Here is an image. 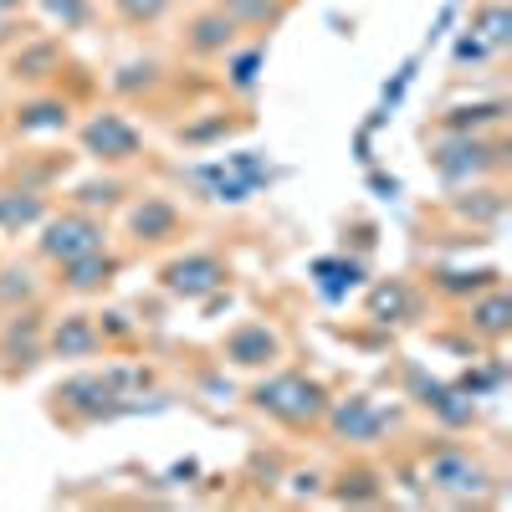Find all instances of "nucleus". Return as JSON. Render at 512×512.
I'll use <instances>...</instances> for the list:
<instances>
[{
  "mask_svg": "<svg viewBox=\"0 0 512 512\" xmlns=\"http://www.w3.org/2000/svg\"><path fill=\"white\" fill-rule=\"evenodd\" d=\"M251 405L292 425V431H308V425H323V410H328V390L313 379V374H297V369H282L272 379H262L251 390Z\"/></svg>",
  "mask_w": 512,
  "mask_h": 512,
  "instance_id": "1",
  "label": "nucleus"
},
{
  "mask_svg": "<svg viewBox=\"0 0 512 512\" xmlns=\"http://www.w3.org/2000/svg\"><path fill=\"white\" fill-rule=\"evenodd\" d=\"M502 159H507V149L497 139H482V134H451V128H446V139L431 144V169L451 190L492 175V169H502Z\"/></svg>",
  "mask_w": 512,
  "mask_h": 512,
  "instance_id": "2",
  "label": "nucleus"
},
{
  "mask_svg": "<svg viewBox=\"0 0 512 512\" xmlns=\"http://www.w3.org/2000/svg\"><path fill=\"white\" fill-rule=\"evenodd\" d=\"M425 482H431V492H441V497H451V502H477V497H487L492 472H487L472 451L436 446V451H425Z\"/></svg>",
  "mask_w": 512,
  "mask_h": 512,
  "instance_id": "3",
  "label": "nucleus"
},
{
  "mask_svg": "<svg viewBox=\"0 0 512 512\" xmlns=\"http://www.w3.org/2000/svg\"><path fill=\"white\" fill-rule=\"evenodd\" d=\"M36 246H41V256L47 262H72V256H88V251H98V246H108V226L93 216V210H62V216H47L41 221V236H36Z\"/></svg>",
  "mask_w": 512,
  "mask_h": 512,
  "instance_id": "4",
  "label": "nucleus"
},
{
  "mask_svg": "<svg viewBox=\"0 0 512 512\" xmlns=\"http://www.w3.org/2000/svg\"><path fill=\"white\" fill-rule=\"evenodd\" d=\"M226 277H231V267L216 251H185V256L159 267V287L169 297H180V303H205V297H216L226 287Z\"/></svg>",
  "mask_w": 512,
  "mask_h": 512,
  "instance_id": "5",
  "label": "nucleus"
},
{
  "mask_svg": "<svg viewBox=\"0 0 512 512\" xmlns=\"http://www.w3.org/2000/svg\"><path fill=\"white\" fill-rule=\"evenodd\" d=\"M77 144L82 154H93L98 164H128L144 154V134L123 113H93L88 123L77 128Z\"/></svg>",
  "mask_w": 512,
  "mask_h": 512,
  "instance_id": "6",
  "label": "nucleus"
},
{
  "mask_svg": "<svg viewBox=\"0 0 512 512\" xmlns=\"http://www.w3.org/2000/svg\"><path fill=\"white\" fill-rule=\"evenodd\" d=\"M323 420H328V431H333L338 441H354V446H369V441H379V436L395 425V415H390V410H379V405H374V400H364V395H349V400H328Z\"/></svg>",
  "mask_w": 512,
  "mask_h": 512,
  "instance_id": "7",
  "label": "nucleus"
},
{
  "mask_svg": "<svg viewBox=\"0 0 512 512\" xmlns=\"http://www.w3.org/2000/svg\"><path fill=\"white\" fill-rule=\"evenodd\" d=\"M123 384H118V374H77V379H67V384H57V405L62 410H72L77 420H108V415H118V395Z\"/></svg>",
  "mask_w": 512,
  "mask_h": 512,
  "instance_id": "8",
  "label": "nucleus"
},
{
  "mask_svg": "<svg viewBox=\"0 0 512 512\" xmlns=\"http://www.w3.org/2000/svg\"><path fill=\"white\" fill-rule=\"evenodd\" d=\"M180 205L169 195H144L139 205H128V236H134L139 246H164L180 236Z\"/></svg>",
  "mask_w": 512,
  "mask_h": 512,
  "instance_id": "9",
  "label": "nucleus"
},
{
  "mask_svg": "<svg viewBox=\"0 0 512 512\" xmlns=\"http://www.w3.org/2000/svg\"><path fill=\"white\" fill-rule=\"evenodd\" d=\"M221 354H226V364H236V369H272L277 354H282V338H277L267 323H236V328L226 333Z\"/></svg>",
  "mask_w": 512,
  "mask_h": 512,
  "instance_id": "10",
  "label": "nucleus"
},
{
  "mask_svg": "<svg viewBox=\"0 0 512 512\" xmlns=\"http://www.w3.org/2000/svg\"><path fill=\"white\" fill-rule=\"evenodd\" d=\"M103 349V333L93 313H62L47 333V354L52 359H93Z\"/></svg>",
  "mask_w": 512,
  "mask_h": 512,
  "instance_id": "11",
  "label": "nucleus"
},
{
  "mask_svg": "<svg viewBox=\"0 0 512 512\" xmlns=\"http://www.w3.org/2000/svg\"><path fill=\"white\" fill-rule=\"evenodd\" d=\"M236 21L221 11V6H210V11H200L190 26H185V52L190 57H226L231 47H236Z\"/></svg>",
  "mask_w": 512,
  "mask_h": 512,
  "instance_id": "12",
  "label": "nucleus"
},
{
  "mask_svg": "<svg viewBox=\"0 0 512 512\" xmlns=\"http://www.w3.org/2000/svg\"><path fill=\"white\" fill-rule=\"evenodd\" d=\"M113 272H118V256L108 251V246H98V251H88V256H72V262H62V287L67 292H77V297H93V292H103L108 282H113Z\"/></svg>",
  "mask_w": 512,
  "mask_h": 512,
  "instance_id": "13",
  "label": "nucleus"
},
{
  "mask_svg": "<svg viewBox=\"0 0 512 512\" xmlns=\"http://www.w3.org/2000/svg\"><path fill=\"white\" fill-rule=\"evenodd\" d=\"M466 328L482 333V338H507L512 333V297L497 287H482L472 303H466Z\"/></svg>",
  "mask_w": 512,
  "mask_h": 512,
  "instance_id": "14",
  "label": "nucleus"
},
{
  "mask_svg": "<svg viewBox=\"0 0 512 512\" xmlns=\"http://www.w3.org/2000/svg\"><path fill=\"white\" fill-rule=\"evenodd\" d=\"M410 379H415V400L431 410L441 425H472V420H477V405L466 400L461 390H446V384L425 379V374H410Z\"/></svg>",
  "mask_w": 512,
  "mask_h": 512,
  "instance_id": "15",
  "label": "nucleus"
},
{
  "mask_svg": "<svg viewBox=\"0 0 512 512\" xmlns=\"http://www.w3.org/2000/svg\"><path fill=\"white\" fill-rule=\"evenodd\" d=\"M47 221V195L36 190H0V231L6 236H21L31 226Z\"/></svg>",
  "mask_w": 512,
  "mask_h": 512,
  "instance_id": "16",
  "label": "nucleus"
},
{
  "mask_svg": "<svg viewBox=\"0 0 512 512\" xmlns=\"http://www.w3.org/2000/svg\"><path fill=\"white\" fill-rule=\"evenodd\" d=\"M369 318H374V323H410V318H415V292H410V282L384 277V282L369 292Z\"/></svg>",
  "mask_w": 512,
  "mask_h": 512,
  "instance_id": "17",
  "label": "nucleus"
},
{
  "mask_svg": "<svg viewBox=\"0 0 512 512\" xmlns=\"http://www.w3.org/2000/svg\"><path fill=\"white\" fill-rule=\"evenodd\" d=\"M0 349H6L11 359L21 354V369H31L36 359H41V349H47V338H41V318L26 308V313H16L11 323H6V333H0Z\"/></svg>",
  "mask_w": 512,
  "mask_h": 512,
  "instance_id": "18",
  "label": "nucleus"
},
{
  "mask_svg": "<svg viewBox=\"0 0 512 512\" xmlns=\"http://www.w3.org/2000/svg\"><path fill=\"white\" fill-rule=\"evenodd\" d=\"M72 123V108L62 98H31L16 108V134H62Z\"/></svg>",
  "mask_w": 512,
  "mask_h": 512,
  "instance_id": "19",
  "label": "nucleus"
},
{
  "mask_svg": "<svg viewBox=\"0 0 512 512\" xmlns=\"http://www.w3.org/2000/svg\"><path fill=\"white\" fill-rule=\"evenodd\" d=\"M472 36L482 41L487 52H507L512 47V11H507V0H482V6L472 11Z\"/></svg>",
  "mask_w": 512,
  "mask_h": 512,
  "instance_id": "20",
  "label": "nucleus"
},
{
  "mask_svg": "<svg viewBox=\"0 0 512 512\" xmlns=\"http://www.w3.org/2000/svg\"><path fill=\"white\" fill-rule=\"evenodd\" d=\"M52 72H62V47L57 41H26V47L11 57V77L16 82H41Z\"/></svg>",
  "mask_w": 512,
  "mask_h": 512,
  "instance_id": "21",
  "label": "nucleus"
},
{
  "mask_svg": "<svg viewBox=\"0 0 512 512\" xmlns=\"http://www.w3.org/2000/svg\"><path fill=\"white\" fill-rule=\"evenodd\" d=\"M502 118H507V103H461V108L441 113V123L451 134H482V128H492Z\"/></svg>",
  "mask_w": 512,
  "mask_h": 512,
  "instance_id": "22",
  "label": "nucleus"
},
{
  "mask_svg": "<svg viewBox=\"0 0 512 512\" xmlns=\"http://www.w3.org/2000/svg\"><path fill=\"white\" fill-rule=\"evenodd\" d=\"M221 11L236 26H277L282 21V0H221Z\"/></svg>",
  "mask_w": 512,
  "mask_h": 512,
  "instance_id": "23",
  "label": "nucleus"
},
{
  "mask_svg": "<svg viewBox=\"0 0 512 512\" xmlns=\"http://www.w3.org/2000/svg\"><path fill=\"white\" fill-rule=\"evenodd\" d=\"M226 57H231V62H226L231 88H236V93H251V88H256V72H262V62H267V52H262V47H246V52L231 47Z\"/></svg>",
  "mask_w": 512,
  "mask_h": 512,
  "instance_id": "24",
  "label": "nucleus"
},
{
  "mask_svg": "<svg viewBox=\"0 0 512 512\" xmlns=\"http://www.w3.org/2000/svg\"><path fill=\"white\" fill-rule=\"evenodd\" d=\"M436 287L446 292V297H466V292H482V287H497V272L492 267H482V272H436Z\"/></svg>",
  "mask_w": 512,
  "mask_h": 512,
  "instance_id": "25",
  "label": "nucleus"
},
{
  "mask_svg": "<svg viewBox=\"0 0 512 512\" xmlns=\"http://www.w3.org/2000/svg\"><path fill=\"white\" fill-rule=\"evenodd\" d=\"M108 6H113L118 21H128V26H154V21H164V11L175 6V0H108Z\"/></svg>",
  "mask_w": 512,
  "mask_h": 512,
  "instance_id": "26",
  "label": "nucleus"
},
{
  "mask_svg": "<svg viewBox=\"0 0 512 512\" xmlns=\"http://www.w3.org/2000/svg\"><path fill=\"white\" fill-rule=\"evenodd\" d=\"M31 297H36V277H31V267H6V272H0V303H6V308L31 303Z\"/></svg>",
  "mask_w": 512,
  "mask_h": 512,
  "instance_id": "27",
  "label": "nucleus"
},
{
  "mask_svg": "<svg viewBox=\"0 0 512 512\" xmlns=\"http://www.w3.org/2000/svg\"><path fill=\"white\" fill-rule=\"evenodd\" d=\"M338 482H344V487H333V497H338V502H379V482H374V472H364V466L344 472Z\"/></svg>",
  "mask_w": 512,
  "mask_h": 512,
  "instance_id": "28",
  "label": "nucleus"
},
{
  "mask_svg": "<svg viewBox=\"0 0 512 512\" xmlns=\"http://www.w3.org/2000/svg\"><path fill=\"white\" fill-rule=\"evenodd\" d=\"M123 200V180H88V185H77V205L82 210H108V205H118Z\"/></svg>",
  "mask_w": 512,
  "mask_h": 512,
  "instance_id": "29",
  "label": "nucleus"
},
{
  "mask_svg": "<svg viewBox=\"0 0 512 512\" xmlns=\"http://www.w3.org/2000/svg\"><path fill=\"white\" fill-rule=\"evenodd\" d=\"M41 11H47L52 21H62V31L88 26V16H93V6H88V0H41Z\"/></svg>",
  "mask_w": 512,
  "mask_h": 512,
  "instance_id": "30",
  "label": "nucleus"
},
{
  "mask_svg": "<svg viewBox=\"0 0 512 512\" xmlns=\"http://www.w3.org/2000/svg\"><path fill=\"white\" fill-rule=\"evenodd\" d=\"M461 205V216H472V221H497L502 216V190H472V200H456Z\"/></svg>",
  "mask_w": 512,
  "mask_h": 512,
  "instance_id": "31",
  "label": "nucleus"
},
{
  "mask_svg": "<svg viewBox=\"0 0 512 512\" xmlns=\"http://www.w3.org/2000/svg\"><path fill=\"white\" fill-rule=\"evenodd\" d=\"M98 333H103V338H128V333H134V323H128V313H103Z\"/></svg>",
  "mask_w": 512,
  "mask_h": 512,
  "instance_id": "32",
  "label": "nucleus"
},
{
  "mask_svg": "<svg viewBox=\"0 0 512 512\" xmlns=\"http://www.w3.org/2000/svg\"><path fill=\"white\" fill-rule=\"evenodd\" d=\"M477 57H487V47H482V41H477L472 31H466V36L456 41V62H477Z\"/></svg>",
  "mask_w": 512,
  "mask_h": 512,
  "instance_id": "33",
  "label": "nucleus"
},
{
  "mask_svg": "<svg viewBox=\"0 0 512 512\" xmlns=\"http://www.w3.org/2000/svg\"><path fill=\"white\" fill-rule=\"evenodd\" d=\"M344 277H349V282H359V277H364V267H359V262H349V267H344ZM323 292H328V297H338V292H344V282H323Z\"/></svg>",
  "mask_w": 512,
  "mask_h": 512,
  "instance_id": "34",
  "label": "nucleus"
},
{
  "mask_svg": "<svg viewBox=\"0 0 512 512\" xmlns=\"http://www.w3.org/2000/svg\"><path fill=\"white\" fill-rule=\"evenodd\" d=\"M16 36H21V31H16V21H11V16H0V47H11Z\"/></svg>",
  "mask_w": 512,
  "mask_h": 512,
  "instance_id": "35",
  "label": "nucleus"
},
{
  "mask_svg": "<svg viewBox=\"0 0 512 512\" xmlns=\"http://www.w3.org/2000/svg\"><path fill=\"white\" fill-rule=\"evenodd\" d=\"M21 6H26V0H0V16H16Z\"/></svg>",
  "mask_w": 512,
  "mask_h": 512,
  "instance_id": "36",
  "label": "nucleus"
}]
</instances>
